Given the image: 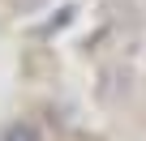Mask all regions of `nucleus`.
<instances>
[{
	"instance_id": "obj_1",
	"label": "nucleus",
	"mask_w": 146,
	"mask_h": 141,
	"mask_svg": "<svg viewBox=\"0 0 146 141\" xmlns=\"http://www.w3.org/2000/svg\"><path fill=\"white\" fill-rule=\"evenodd\" d=\"M5 141H39V137H35V128H30V124H17V128H9V137H5Z\"/></svg>"
}]
</instances>
